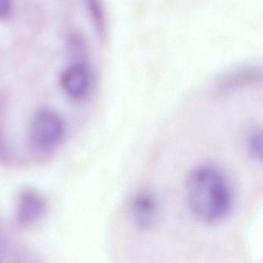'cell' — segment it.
I'll use <instances>...</instances> for the list:
<instances>
[{
    "label": "cell",
    "mask_w": 263,
    "mask_h": 263,
    "mask_svg": "<svg viewBox=\"0 0 263 263\" xmlns=\"http://www.w3.org/2000/svg\"><path fill=\"white\" fill-rule=\"evenodd\" d=\"M86 2L95 29L101 37H104L107 30V24L101 0H86Z\"/></svg>",
    "instance_id": "7"
},
{
    "label": "cell",
    "mask_w": 263,
    "mask_h": 263,
    "mask_svg": "<svg viewBox=\"0 0 263 263\" xmlns=\"http://www.w3.org/2000/svg\"><path fill=\"white\" fill-rule=\"evenodd\" d=\"M128 212L130 220L137 229L151 231L158 226L161 218V204L153 192L143 190L132 197Z\"/></svg>",
    "instance_id": "3"
},
{
    "label": "cell",
    "mask_w": 263,
    "mask_h": 263,
    "mask_svg": "<svg viewBox=\"0 0 263 263\" xmlns=\"http://www.w3.org/2000/svg\"><path fill=\"white\" fill-rule=\"evenodd\" d=\"M65 134V124L57 112L49 109L39 110L30 127L32 145L39 151H49L60 144Z\"/></svg>",
    "instance_id": "2"
},
{
    "label": "cell",
    "mask_w": 263,
    "mask_h": 263,
    "mask_svg": "<svg viewBox=\"0 0 263 263\" xmlns=\"http://www.w3.org/2000/svg\"><path fill=\"white\" fill-rule=\"evenodd\" d=\"M248 153L251 158L261 161V133L255 130L251 132L247 139Z\"/></svg>",
    "instance_id": "8"
},
{
    "label": "cell",
    "mask_w": 263,
    "mask_h": 263,
    "mask_svg": "<svg viewBox=\"0 0 263 263\" xmlns=\"http://www.w3.org/2000/svg\"><path fill=\"white\" fill-rule=\"evenodd\" d=\"M186 198L195 218L206 224H218L230 215L233 194L229 180L218 167H195L186 180Z\"/></svg>",
    "instance_id": "1"
},
{
    "label": "cell",
    "mask_w": 263,
    "mask_h": 263,
    "mask_svg": "<svg viewBox=\"0 0 263 263\" xmlns=\"http://www.w3.org/2000/svg\"><path fill=\"white\" fill-rule=\"evenodd\" d=\"M11 7L10 0H0V17L5 16Z\"/></svg>",
    "instance_id": "9"
},
{
    "label": "cell",
    "mask_w": 263,
    "mask_h": 263,
    "mask_svg": "<svg viewBox=\"0 0 263 263\" xmlns=\"http://www.w3.org/2000/svg\"><path fill=\"white\" fill-rule=\"evenodd\" d=\"M64 91L76 100L86 98L91 90L93 80L90 68L85 64H78L69 67L61 80Z\"/></svg>",
    "instance_id": "4"
},
{
    "label": "cell",
    "mask_w": 263,
    "mask_h": 263,
    "mask_svg": "<svg viewBox=\"0 0 263 263\" xmlns=\"http://www.w3.org/2000/svg\"><path fill=\"white\" fill-rule=\"evenodd\" d=\"M46 201L44 197L33 189H25L18 195L16 204V216L22 226L36 222L45 212Z\"/></svg>",
    "instance_id": "5"
},
{
    "label": "cell",
    "mask_w": 263,
    "mask_h": 263,
    "mask_svg": "<svg viewBox=\"0 0 263 263\" xmlns=\"http://www.w3.org/2000/svg\"><path fill=\"white\" fill-rule=\"evenodd\" d=\"M261 81V71L256 67H242L222 77L216 84L218 93L236 90Z\"/></svg>",
    "instance_id": "6"
}]
</instances>
